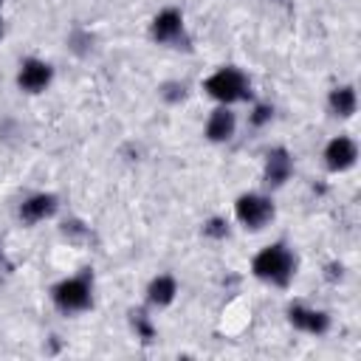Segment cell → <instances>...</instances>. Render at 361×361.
I'll use <instances>...</instances> for the list:
<instances>
[{
	"instance_id": "17",
	"label": "cell",
	"mask_w": 361,
	"mask_h": 361,
	"mask_svg": "<svg viewBox=\"0 0 361 361\" xmlns=\"http://www.w3.org/2000/svg\"><path fill=\"white\" fill-rule=\"evenodd\" d=\"M203 234L212 240H223V237H228V223L223 217H209L203 223Z\"/></svg>"
},
{
	"instance_id": "5",
	"label": "cell",
	"mask_w": 361,
	"mask_h": 361,
	"mask_svg": "<svg viewBox=\"0 0 361 361\" xmlns=\"http://www.w3.org/2000/svg\"><path fill=\"white\" fill-rule=\"evenodd\" d=\"M51 82H54V68L45 59L28 56V59L20 62V71H17V87L20 90H25V93H42Z\"/></svg>"
},
{
	"instance_id": "16",
	"label": "cell",
	"mask_w": 361,
	"mask_h": 361,
	"mask_svg": "<svg viewBox=\"0 0 361 361\" xmlns=\"http://www.w3.org/2000/svg\"><path fill=\"white\" fill-rule=\"evenodd\" d=\"M271 118H274V107H271V104H265V102L254 104V107H251V113H248V121H251L254 127H265Z\"/></svg>"
},
{
	"instance_id": "1",
	"label": "cell",
	"mask_w": 361,
	"mask_h": 361,
	"mask_svg": "<svg viewBox=\"0 0 361 361\" xmlns=\"http://www.w3.org/2000/svg\"><path fill=\"white\" fill-rule=\"evenodd\" d=\"M251 274L262 282H271L276 288L290 285V279L296 276V257L285 243H274L265 245L254 259H251Z\"/></svg>"
},
{
	"instance_id": "2",
	"label": "cell",
	"mask_w": 361,
	"mask_h": 361,
	"mask_svg": "<svg viewBox=\"0 0 361 361\" xmlns=\"http://www.w3.org/2000/svg\"><path fill=\"white\" fill-rule=\"evenodd\" d=\"M203 90H206L214 102H220V104H234V102H243V99L251 96V82H248V76H245L240 68L223 65V68H217L212 76H206Z\"/></svg>"
},
{
	"instance_id": "3",
	"label": "cell",
	"mask_w": 361,
	"mask_h": 361,
	"mask_svg": "<svg viewBox=\"0 0 361 361\" xmlns=\"http://www.w3.org/2000/svg\"><path fill=\"white\" fill-rule=\"evenodd\" d=\"M51 302L62 313H82L93 305V285L87 274L65 276L51 288Z\"/></svg>"
},
{
	"instance_id": "10",
	"label": "cell",
	"mask_w": 361,
	"mask_h": 361,
	"mask_svg": "<svg viewBox=\"0 0 361 361\" xmlns=\"http://www.w3.org/2000/svg\"><path fill=\"white\" fill-rule=\"evenodd\" d=\"M206 138L212 141V144H226V141H231L234 138V133H237V116L231 113V107L228 104H220V107H214L212 113H209V118H206Z\"/></svg>"
},
{
	"instance_id": "7",
	"label": "cell",
	"mask_w": 361,
	"mask_h": 361,
	"mask_svg": "<svg viewBox=\"0 0 361 361\" xmlns=\"http://www.w3.org/2000/svg\"><path fill=\"white\" fill-rule=\"evenodd\" d=\"M149 37L161 45H175L183 39V14L178 8H164L149 23Z\"/></svg>"
},
{
	"instance_id": "12",
	"label": "cell",
	"mask_w": 361,
	"mask_h": 361,
	"mask_svg": "<svg viewBox=\"0 0 361 361\" xmlns=\"http://www.w3.org/2000/svg\"><path fill=\"white\" fill-rule=\"evenodd\" d=\"M175 296H178V282H175V276H169V274H158V276L147 285V302H149L152 307H166V305L175 302Z\"/></svg>"
},
{
	"instance_id": "14",
	"label": "cell",
	"mask_w": 361,
	"mask_h": 361,
	"mask_svg": "<svg viewBox=\"0 0 361 361\" xmlns=\"http://www.w3.org/2000/svg\"><path fill=\"white\" fill-rule=\"evenodd\" d=\"M130 324H133V330H135V338H141L144 344L155 341L158 330H155L152 319H149V316H147L144 310H133V313H130Z\"/></svg>"
},
{
	"instance_id": "18",
	"label": "cell",
	"mask_w": 361,
	"mask_h": 361,
	"mask_svg": "<svg viewBox=\"0 0 361 361\" xmlns=\"http://www.w3.org/2000/svg\"><path fill=\"white\" fill-rule=\"evenodd\" d=\"M341 271H344V268H341L338 262H330V265H327V274H324V276H327L330 282H336V279H341Z\"/></svg>"
},
{
	"instance_id": "8",
	"label": "cell",
	"mask_w": 361,
	"mask_h": 361,
	"mask_svg": "<svg viewBox=\"0 0 361 361\" xmlns=\"http://www.w3.org/2000/svg\"><path fill=\"white\" fill-rule=\"evenodd\" d=\"M322 158H324V166H327L330 172H347V169H353L355 161H358V147H355L353 138L336 135V138L327 141Z\"/></svg>"
},
{
	"instance_id": "6",
	"label": "cell",
	"mask_w": 361,
	"mask_h": 361,
	"mask_svg": "<svg viewBox=\"0 0 361 361\" xmlns=\"http://www.w3.org/2000/svg\"><path fill=\"white\" fill-rule=\"evenodd\" d=\"M288 322L307 336H324L330 330V313L322 307H310V305H290L288 307Z\"/></svg>"
},
{
	"instance_id": "4",
	"label": "cell",
	"mask_w": 361,
	"mask_h": 361,
	"mask_svg": "<svg viewBox=\"0 0 361 361\" xmlns=\"http://www.w3.org/2000/svg\"><path fill=\"white\" fill-rule=\"evenodd\" d=\"M276 209L271 203L268 195H259V192H245L234 200V217L243 228L248 231H262L271 220H274Z\"/></svg>"
},
{
	"instance_id": "13",
	"label": "cell",
	"mask_w": 361,
	"mask_h": 361,
	"mask_svg": "<svg viewBox=\"0 0 361 361\" xmlns=\"http://www.w3.org/2000/svg\"><path fill=\"white\" fill-rule=\"evenodd\" d=\"M327 107H330V113H333L336 118H350V116L355 113V107H358L355 87H353V85H338V87H333L330 96H327Z\"/></svg>"
},
{
	"instance_id": "20",
	"label": "cell",
	"mask_w": 361,
	"mask_h": 361,
	"mask_svg": "<svg viewBox=\"0 0 361 361\" xmlns=\"http://www.w3.org/2000/svg\"><path fill=\"white\" fill-rule=\"evenodd\" d=\"M0 6H3V0H0Z\"/></svg>"
},
{
	"instance_id": "19",
	"label": "cell",
	"mask_w": 361,
	"mask_h": 361,
	"mask_svg": "<svg viewBox=\"0 0 361 361\" xmlns=\"http://www.w3.org/2000/svg\"><path fill=\"white\" fill-rule=\"evenodd\" d=\"M0 39H3V23H0Z\"/></svg>"
},
{
	"instance_id": "9",
	"label": "cell",
	"mask_w": 361,
	"mask_h": 361,
	"mask_svg": "<svg viewBox=\"0 0 361 361\" xmlns=\"http://www.w3.org/2000/svg\"><path fill=\"white\" fill-rule=\"evenodd\" d=\"M56 209H59V197H56V195H51V192H34V195H28V197L20 203L17 214H20L23 223L34 226V223H42V220L54 217Z\"/></svg>"
},
{
	"instance_id": "15",
	"label": "cell",
	"mask_w": 361,
	"mask_h": 361,
	"mask_svg": "<svg viewBox=\"0 0 361 361\" xmlns=\"http://www.w3.org/2000/svg\"><path fill=\"white\" fill-rule=\"evenodd\" d=\"M161 99H166L169 104H178L186 99V85L183 82H164L161 85Z\"/></svg>"
},
{
	"instance_id": "11",
	"label": "cell",
	"mask_w": 361,
	"mask_h": 361,
	"mask_svg": "<svg viewBox=\"0 0 361 361\" xmlns=\"http://www.w3.org/2000/svg\"><path fill=\"white\" fill-rule=\"evenodd\" d=\"M290 172H293V158H290V152H288L285 147H274V149H268V155H265V166H262V178H265V183H268L271 189H279V186L290 178Z\"/></svg>"
}]
</instances>
